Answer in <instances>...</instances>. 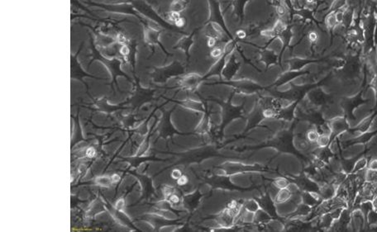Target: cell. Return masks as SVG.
<instances>
[{"label":"cell","instance_id":"cell-30","mask_svg":"<svg viewBox=\"0 0 377 232\" xmlns=\"http://www.w3.org/2000/svg\"><path fill=\"white\" fill-rule=\"evenodd\" d=\"M95 150L92 148V147L87 151V155H88L89 157H94L95 155Z\"/></svg>","mask_w":377,"mask_h":232},{"label":"cell","instance_id":"cell-1","mask_svg":"<svg viewBox=\"0 0 377 232\" xmlns=\"http://www.w3.org/2000/svg\"><path fill=\"white\" fill-rule=\"evenodd\" d=\"M209 6V17L208 22H214L218 23L226 31L228 35L229 36L230 39H234V36L232 35L229 29L227 28L226 23L224 20V15L222 13L221 8H220V3L218 0H208Z\"/></svg>","mask_w":377,"mask_h":232},{"label":"cell","instance_id":"cell-19","mask_svg":"<svg viewBox=\"0 0 377 232\" xmlns=\"http://www.w3.org/2000/svg\"><path fill=\"white\" fill-rule=\"evenodd\" d=\"M260 35L263 38H267V39H274V38H277V35L275 34L274 31L272 30V28H267V29L261 31Z\"/></svg>","mask_w":377,"mask_h":232},{"label":"cell","instance_id":"cell-25","mask_svg":"<svg viewBox=\"0 0 377 232\" xmlns=\"http://www.w3.org/2000/svg\"><path fill=\"white\" fill-rule=\"evenodd\" d=\"M217 42H218V40L215 38H208L207 45L209 46V48H214V47H215V45H217Z\"/></svg>","mask_w":377,"mask_h":232},{"label":"cell","instance_id":"cell-31","mask_svg":"<svg viewBox=\"0 0 377 232\" xmlns=\"http://www.w3.org/2000/svg\"><path fill=\"white\" fill-rule=\"evenodd\" d=\"M120 51L121 53L123 54V55H128L129 53V48L127 46H123Z\"/></svg>","mask_w":377,"mask_h":232},{"label":"cell","instance_id":"cell-16","mask_svg":"<svg viewBox=\"0 0 377 232\" xmlns=\"http://www.w3.org/2000/svg\"><path fill=\"white\" fill-rule=\"evenodd\" d=\"M273 184H274L275 186L278 189V190H283V189H285V188L288 187V185H289V182L288 179H285V178H284V177H277V179H274L273 180Z\"/></svg>","mask_w":377,"mask_h":232},{"label":"cell","instance_id":"cell-13","mask_svg":"<svg viewBox=\"0 0 377 232\" xmlns=\"http://www.w3.org/2000/svg\"><path fill=\"white\" fill-rule=\"evenodd\" d=\"M262 115L265 119L276 118L278 115V111L272 107H267L262 109Z\"/></svg>","mask_w":377,"mask_h":232},{"label":"cell","instance_id":"cell-27","mask_svg":"<svg viewBox=\"0 0 377 232\" xmlns=\"http://www.w3.org/2000/svg\"><path fill=\"white\" fill-rule=\"evenodd\" d=\"M168 198L170 200V202L171 203H173V204H177L180 202V197H179L178 195L175 194V193H172Z\"/></svg>","mask_w":377,"mask_h":232},{"label":"cell","instance_id":"cell-2","mask_svg":"<svg viewBox=\"0 0 377 232\" xmlns=\"http://www.w3.org/2000/svg\"><path fill=\"white\" fill-rule=\"evenodd\" d=\"M240 69H241V63L236 58L235 53H233L227 60L224 70L222 71L221 78H224V81L234 79L236 75L238 74Z\"/></svg>","mask_w":377,"mask_h":232},{"label":"cell","instance_id":"cell-26","mask_svg":"<svg viewBox=\"0 0 377 232\" xmlns=\"http://www.w3.org/2000/svg\"><path fill=\"white\" fill-rule=\"evenodd\" d=\"M182 175H183V174H182V173H181V170L178 169H174L173 171H172V173H171V178H172V179H176V180L180 179V178H181Z\"/></svg>","mask_w":377,"mask_h":232},{"label":"cell","instance_id":"cell-10","mask_svg":"<svg viewBox=\"0 0 377 232\" xmlns=\"http://www.w3.org/2000/svg\"><path fill=\"white\" fill-rule=\"evenodd\" d=\"M325 24H326V27H327L330 30H332L333 28H336V27L339 24L338 22H337V18H336L334 12H330V13L328 14L327 17L325 18Z\"/></svg>","mask_w":377,"mask_h":232},{"label":"cell","instance_id":"cell-3","mask_svg":"<svg viewBox=\"0 0 377 232\" xmlns=\"http://www.w3.org/2000/svg\"><path fill=\"white\" fill-rule=\"evenodd\" d=\"M251 0H232V7H233V13L240 23H242L245 17V9L247 3Z\"/></svg>","mask_w":377,"mask_h":232},{"label":"cell","instance_id":"cell-22","mask_svg":"<svg viewBox=\"0 0 377 232\" xmlns=\"http://www.w3.org/2000/svg\"><path fill=\"white\" fill-rule=\"evenodd\" d=\"M308 38H309V40L310 42L314 43L317 41L318 39H319V36H318V33H316V32H310V33H309Z\"/></svg>","mask_w":377,"mask_h":232},{"label":"cell","instance_id":"cell-4","mask_svg":"<svg viewBox=\"0 0 377 232\" xmlns=\"http://www.w3.org/2000/svg\"><path fill=\"white\" fill-rule=\"evenodd\" d=\"M204 81V76H201L199 74H188L183 78L182 83L184 85L188 88H194L199 87V84Z\"/></svg>","mask_w":377,"mask_h":232},{"label":"cell","instance_id":"cell-18","mask_svg":"<svg viewBox=\"0 0 377 232\" xmlns=\"http://www.w3.org/2000/svg\"><path fill=\"white\" fill-rule=\"evenodd\" d=\"M223 55H224V48H220L219 46H215L214 48H212L210 51V56L215 61L220 58Z\"/></svg>","mask_w":377,"mask_h":232},{"label":"cell","instance_id":"cell-8","mask_svg":"<svg viewBox=\"0 0 377 232\" xmlns=\"http://www.w3.org/2000/svg\"><path fill=\"white\" fill-rule=\"evenodd\" d=\"M194 33H193V34L184 37V38L181 39L180 43H179L180 47L183 49L184 51H188V49L191 47L192 44L194 42Z\"/></svg>","mask_w":377,"mask_h":232},{"label":"cell","instance_id":"cell-20","mask_svg":"<svg viewBox=\"0 0 377 232\" xmlns=\"http://www.w3.org/2000/svg\"><path fill=\"white\" fill-rule=\"evenodd\" d=\"M181 18V14L179 12H176V11H171L168 14V19L171 22H173L174 23H176V21L179 20Z\"/></svg>","mask_w":377,"mask_h":232},{"label":"cell","instance_id":"cell-32","mask_svg":"<svg viewBox=\"0 0 377 232\" xmlns=\"http://www.w3.org/2000/svg\"><path fill=\"white\" fill-rule=\"evenodd\" d=\"M317 0H306V3L308 4H314V3H316Z\"/></svg>","mask_w":377,"mask_h":232},{"label":"cell","instance_id":"cell-29","mask_svg":"<svg viewBox=\"0 0 377 232\" xmlns=\"http://www.w3.org/2000/svg\"><path fill=\"white\" fill-rule=\"evenodd\" d=\"M175 25L177 28H183L186 25V19L181 17L179 20L176 21V23H175Z\"/></svg>","mask_w":377,"mask_h":232},{"label":"cell","instance_id":"cell-6","mask_svg":"<svg viewBox=\"0 0 377 232\" xmlns=\"http://www.w3.org/2000/svg\"><path fill=\"white\" fill-rule=\"evenodd\" d=\"M271 219H272L271 215H270L267 211H265L262 207H261L257 212H255L254 223L266 224V223L269 222Z\"/></svg>","mask_w":377,"mask_h":232},{"label":"cell","instance_id":"cell-17","mask_svg":"<svg viewBox=\"0 0 377 232\" xmlns=\"http://www.w3.org/2000/svg\"><path fill=\"white\" fill-rule=\"evenodd\" d=\"M186 0H174L171 3V11L181 12L186 8Z\"/></svg>","mask_w":377,"mask_h":232},{"label":"cell","instance_id":"cell-23","mask_svg":"<svg viewBox=\"0 0 377 232\" xmlns=\"http://www.w3.org/2000/svg\"><path fill=\"white\" fill-rule=\"evenodd\" d=\"M188 183V178L186 175H182L180 179H177V184L180 186H185Z\"/></svg>","mask_w":377,"mask_h":232},{"label":"cell","instance_id":"cell-7","mask_svg":"<svg viewBox=\"0 0 377 232\" xmlns=\"http://www.w3.org/2000/svg\"><path fill=\"white\" fill-rule=\"evenodd\" d=\"M243 207L250 212H257L261 208V206L257 198L251 197L248 199L244 200Z\"/></svg>","mask_w":377,"mask_h":232},{"label":"cell","instance_id":"cell-21","mask_svg":"<svg viewBox=\"0 0 377 232\" xmlns=\"http://www.w3.org/2000/svg\"><path fill=\"white\" fill-rule=\"evenodd\" d=\"M212 191L211 184H203L200 189H199V192L201 193L202 194H207L209 193Z\"/></svg>","mask_w":377,"mask_h":232},{"label":"cell","instance_id":"cell-11","mask_svg":"<svg viewBox=\"0 0 377 232\" xmlns=\"http://www.w3.org/2000/svg\"><path fill=\"white\" fill-rule=\"evenodd\" d=\"M266 225H267V229L269 230V231H273V232L279 231V232H282V231L284 230V225L282 224V222H280V221H277V220L271 219L269 222L266 223Z\"/></svg>","mask_w":377,"mask_h":232},{"label":"cell","instance_id":"cell-9","mask_svg":"<svg viewBox=\"0 0 377 232\" xmlns=\"http://www.w3.org/2000/svg\"><path fill=\"white\" fill-rule=\"evenodd\" d=\"M320 133L316 128H310L306 131L305 138L310 144H315L320 137Z\"/></svg>","mask_w":377,"mask_h":232},{"label":"cell","instance_id":"cell-24","mask_svg":"<svg viewBox=\"0 0 377 232\" xmlns=\"http://www.w3.org/2000/svg\"><path fill=\"white\" fill-rule=\"evenodd\" d=\"M366 164H367V160L365 159H360V160H358V161L357 162V164H356V165H355V169L356 170H360V169H363L365 166H366Z\"/></svg>","mask_w":377,"mask_h":232},{"label":"cell","instance_id":"cell-5","mask_svg":"<svg viewBox=\"0 0 377 232\" xmlns=\"http://www.w3.org/2000/svg\"><path fill=\"white\" fill-rule=\"evenodd\" d=\"M292 193L289 191L288 188L283 189V190H280L279 192L277 193V197L275 198L274 202L275 204H279V203H283V202H287L291 198Z\"/></svg>","mask_w":377,"mask_h":232},{"label":"cell","instance_id":"cell-15","mask_svg":"<svg viewBox=\"0 0 377 232\" xmlns=\"http://www.w3.org/2000/svg\"><path fill=\"white\" fill-rule=\"evenodd\" d=\"M330 141H331V139H330V135H327V134H320V137L318 139L316 144H317L319 148L323 149V148H325V147L329 146V144L330 143Z\"/></svg>","mask_w":377,"mask_h":232},{"label":"cell","instance_id":"cell-12","mask_svg":"<svg viewBox=\"0 0 377 232\" xmlns=\"http://www.w3.org/2000/svg\"><path fill=\"white\" fill-rule=\"evenodd\" d=\"M288 26L289 25H287L286 23H284L282 19H278L273 26L272 30L274 31L275 34L277 35V37H279L284 31L286 30Z\"/></svg>","mask_w":377,"mask_h":232},{"label":"cell","instance_id":"cell-14","mask_svg":"<svg viewBox=\"0 0 377 232\" xmlns=\"http://www.w3.org/2000/svg\"><path fill=\"white\" fill-rule=\"evenodd\" d=\"M209 117L211 121L212 126H219L223 122L222 113H211Z\"/></svg>","mask_w":377,"mask_h":232},{"label":"cell","instance_id":"cell-28","mask_svg":"<svg viewBox=\"0 0 377 232\" xmlns=\"http://www.w3.org/2000/svg\"><path fill=\"white\" fill-rule=\"evenodd\" d=\"M369 169L377 171V159H372L369 163Z\"/></svg>","mask_w":377,"mask_h":232}]
</instances>
